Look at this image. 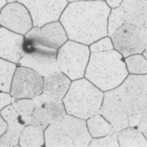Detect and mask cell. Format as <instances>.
<instances>
[{
	"label": "cell",
	"mask_w": 147,
	"mask_h": 147,
	"mask_svg": "<svg viewBox=\"0 0 147 147\" xmlns=\"http://www.w3.org/2000/svg\"><path fill=\"white\" fill-rule=\"evenodd\" d=\"M147 99V75L129 74L122 84L104 92L100 113L117 131L137 127Z\"/></svg>",
	"instance_id": "6da1fadb"
},
{
	"label": "cell",
	"mask_w": 147,
	"mask_h": 147,
	"mask_svg": "<svg viewBox=\"0 0 147 147\" xmlns=\"http://www.w3.org/2000/svg\"><path fill=\"white\" fill-rule=\"evenodd\" d=\"M111 9L102 0L69 2L59 21L69 40L90 45L108 36V18Z\"/></svg>",
	"instance_id": "7a4b0ae2"
},
{
	"label": "cell",
	"mask_w": 147,
	"mask_h": 147,
	"mask_svg": "<svg viewBox=\"0 0 147 147\" xmlns=\"http://www.w3.org/2000/svg\"><path fill=\"white\" fill-rule=\"evenodd\" d=\"M128 75L124 58L113 49L92 53L84 78L105 92L119 86Z\"/></svg>",
	"instance_id": "3957f363"
},
{
	"label": "cell",
	"mask_w": 147,
	"mask_h": 147,
	"mask_svg": "<svg viewBox=\"0 0 147 147\" xmlns=\"http://www.w3.org/2000/svg\"><path fill=\"white\" fill-rule=\"evenodd\" d=\"M104 92L86 78L72 80L62 101L66 113L87 120L100 111Z\"/></svg>",
	"instance_id": "277c9868"
},
{
	"label": "cell",
	"mask_w": 147,
	"mask_h": 147,
	"mask_svg": "<svg viewBox=\"0 0 147 147\" xmlns=\"http://www.w3.org/2000/svg\"><path fill=\"white\" fill-rule=\"evenodd\" d=\"M45 146H88L92 139L85 120L66 114L44 131Z\"/></svg>",
	"instance_id": "5b68a950"
},
{
	"label": "cell",
	"mask_w": 147,
	"mask_h": 147,
	"mask_svg": "<svg viewBox=\"0 0 147 147\" xmlns=\"http://www.w3.org/2000/svg\"><path fill=\"white\" fill-rule=\"evenodd\" d=\"M90 51L89 46L67 40L57 53V65L59 70L71 80L84 77Z\"/></svg>",
	"instance_id": "8992f818"
},
{
	"label": "cell",
	"mask_w": 147,
	"mask_h": 147,
	"mask_svg": "<svg viewBox=\"0 0 147 147\" xmlns=\"http://www.w3.org/2000/svg\"><path fill=\"white\" fill-rule=\"evenodd\" d=\"M22 49L24 54L17 65L32 69L43 77L59 70L56 61L57 49L37 44L25 37Z\"/></svg>",
	"instance_id": "52a82bcc"
},
{
	"label": "cell",
	"mask_w": 147,
	"mask_h": 147,
	"mask_svg": "<svg viewBox=\"0 0 147 147\" xmlns=\"http://www.w3.org/2000/svg\"><path fill=\"white\" fill-rule=\"evenodd\" d=\"M114 49L125 58L136 54H143L146 49L147 37L144 29L125 23L111 35Z\"/></svg>",
	"instance_id": "ba28073f"
},
{
	"label": "cell",
	"mask_w": 147,
	"mask_h": 147,
	"mask_svg": "<svg viewBox=\"0 0 147 147\" xmlns=\"http://www.w3.org/2000/svg\"><path fill=\"white\" fill-rule=\"evenodd\" d=\"M43 77L29 67L17 65L10 94L15 99H34L42 93Z\"/></svg>",
	"instance_id": "9c48e42d"
},
{
	"label": "cell",
	"mask_w": 147,
	"mask_h": 147,
	"mask_svg": "<svg viewBox=\"0 0 147 147\" xmlns=\"http://www.w3.org/2000/svg\"><path fill=\"white\" fill-rule=\"evenodd\" d=\"M30 12L34 27L58 21L68 0H16Z\"/></svg>",
	"instance_id": "30bf717a"
},
{
	"label": "cell",
	"mask_w": 147,
	"mask_h": 147,
	"mask_svg": "<svg viewBox=\"0 0 147 147\" xmlns=\"http://www.w3.org/2000/svg\"><path fill=\"white\" fill-rule=\"evenodd\" d=\"M0 26L25 35L34 27L26 7L18 1L7 3L0 11Z\"/></svg>",
	"instance_id": "8fae6325"
},
{
	"label": "cell",
	"mask_w": 147,
	"mask_h": 147,
	"mask_svg": "<svg viewBox=\"0 0 147 147\" xmlns=\"http://www.w3.org/2000/svg\"><path fill=\"white\" fill-rule=\"evenodd\" d=\"M24 37L37 44L57 50L68 40L64 28L59 20L47 23L41 27H33Z\"/></svg>",
	"instance_id": "7c38bea8"
},
{
	"label": "cell",
	"mask_w": 147,
	"mask_h": 147,
	"mask_svg": "<svg viewBox=\"0 0 147 147\" xmlns=\"http://www.w3.org/2000/svg\"><path fill=\"white\" fill-rule=\"evenodd\" d=\"M24 35L0 26V58L17 64L24 56Z\"/></svg>",
	"instance_id": "4fadbf2b"
},
{
	"label": "cell",
	"mask_w": 147,
	"mask_h": 147,
	"mask_svg": "<svg viewBox=\"0 0 147 147\" xmlns=\"http://www.w3.org/2000/svg\"><path fill=\"white\" fill-rule=\"evenodd\" d=\"M0 115L7 124L6 131L0 137V146H19V137L24 123L12 105L0 111Z\"/></svg>",
	"instance_id": "5bb4252c"
},
{
	"label": "cell",
	"mask_w": 147,
	"mask_h": 147,
	"mask_svg": "<svg viewBox=\"0 0 147 147\" xmlns=\"http://www.w3.org/2000/svg\"><path fill=\"white\" fill-rule=\"evenodd\" d=\"M123 24L144 29L147 19V0H123L117 8Z\"/></svg>",
	"instance_id": "9a60e30c"
},
{
	"label": "cell",
	"mask_w": 147,
	"mask_h": 147,
	"mask_svg": "<svg viewBox=\"0 0 147 147\" xmlns=\"http://www.w3.org/2000/svg\"><path fill=\"white\" fill-rule=\"evenodd\" d=\"M72 80L60 70L43 77L42 93L52 98L62 100L67 94Z\"/></svg>",
	"instance_id": "2e32d148"
},
{
	"label": "cell",
	"mask_w": 147,
	"mask_h": 147,
	"mask_svg": "<svg viewBox=\"0 0 147 147\" xmlns=\"http://www.w3.org/2000/svg\"><path fill=\"white\" fill-rule=\"evenodd\" d=\"M86 122L88 130L92 138H98L117 132L111 123L100 113L88 118Z\"/></svg>",
	"instance_id": "e0dca14e"
},
{
	"label": "cell",
	"mask_w": 147,
	"mask_h": 147,
	"mask_svg": "<svg viewBox=\"0 0 147 147\" xmlns=\"http://www.w3.org/2000/svg\"><path fill=\"white\" fill-rule=\"evenodd\" d=\"M119 146H147V140L137 127H127L117 131Z\"/></svg>",
	"instance_id": "ac0fdd59"
},
{
	"label": "cell",
	"mask_w": 147,
	"mask_h": 147,
	"mask_svg": "<svg viewBox=\"0 0 147 147\" xmlns=\"http://www.w3.org/2000/svg\"><path fill=\"white\" fill-rule=\"evenodd\" d=\"M44 130L29 124L24 127L19 137V146H45Z\"/></svg>",
	"instance_id": "d6986e66"
},
{
	"label": "cell",
	"mask_w": 147,
	"mask_h": 147,
	"mask_svg": "<svg viewBox=\"0 0 147 147\" xmlns=\"http://www.w3.org/2000/svg\"><path fill=\"white\" fill-rule=\"evenodd\" d=\"M17 65L0 58V91L10 92L11 82Z\"/></svg>",
	"instance_id": "ffe728a7"
},
{
	"label": "cell",
	"mask_w": 147,
	"mask_h": 147,
	"mask_svg": "<svg viewBox=\"0 0 147 147\" xmlns=\"http://www.w3.org/2000/svg\"><path fill=\"white\" fill-rule=\"evenodd\" d=\"M129 74L135 75H147V60L143 54H136L124 58Z\"/></svg>",
	"instance_id": "44dd1931"
},
{
	"label": "cell",
	"mask_w": 147,
	"mask_h": 147,
	"mask_svg": "<svg viewBox=\"0 0 147 147\" xmlns=\"http://www.w3.org/2000/svg\"><path fill=\"white\" fill-rule=\"evenodd\" d=\"M12 105L26 125L30 124L31 117L35 105L33 99H16Z\"/></svg>",
	"instance_id": "7402d4cb"
},
{
	"label": "cell",
	"mask_w": 147,
	"mask_h": 147,
	"mask_svg": "<svg viewBox=\"0 0 147 147\" xmlns=\"http://www.w3.org/2000/svg\"><path fill=\"white\" fill-rule=\"evenodd\" d=\"M41 106L48 114L51 123L59 120L67 114L63 101L60 99L51 98L42 103Z\"/></svg>",
	"instance_id": "603a6c76"
},
{
	"label": "cell",
	"mask_w": 147,
	"mask_h": 147,
	"mask_svg": "<svg viewBox=\"0 0 147 147\" xmlns=\"http://www.w3.org/2000/svg\"><path fill=\"white\" fill-rule=\"evenodd\" d=\"M51 124V119L45 110L41 105L35 106L31 117L30 124L45 131Z\"/></svg>",
	"instance_id": "cb8c5ba5"
},
{
	"label": "cell",
	"mask_w": 147,
	"mask_h": 147,
	"mask_svg": "<svg viewBox=\"0 0 147 147\" xmlns=\"http://www.w3.org/2000/svg\"><path fill=\"white\" fill-rule=\"evenodd\" d=\"M88 146H119L117 131L98 138H92Z\"/></svg>",
	"instance_id": "d4e9b609"
},
{
	"label": "cell",
	"mask_w": 147,
	"mask_h": 147,
	"mask_svg": "<svg viewBox=\"0 0 147 147\" xmlns=\"http://www.w3.org/2000/svg\"><path fill=\"white\" fill-rule=\"evenodd\" d=\"M89 49L92 53H101V52L111 51V50L115 49H114V46L111 37L109 36H106L92 42L89 45Z\"/></svg>",
	"instance_id": "484cf974"
},
{
	"label": "cell",
	"mask_w": 147,
	"mask_h": 147,
	"mask_svg": "<svg viewBox=\"0 0 147 147\" xmlns=\"http://www.w3.org/2000/svg\"><path fill=\"white\" fill-rule=\"evenodd\" d=\"M15 98L12 96L10 92L0 91V111L15 101Z\"/></svg>",
	"instance_id": "4316f807"
},
{
	"label": "cell",
	"mask_w": 147,
	"mask_h": 147,
	"mask_svg": "<svg viewBox=\"0 0 147 147\" xmlns=\"http://www.w3.org/2000/svg\"><path fill=\"white\" fill-rule=\"evenodd\" d=\"M137 128L141 132H143L144 129L147 128V99Z\"/></svg>",
	"instance_id": "83f0119b"
},
{
	"label": "cell",
	"mask_w": 147,
	"mask_h": 147,
	"mask_svg": "<svg viewBox=\"0 0 147 147\" xmlns=\"http://www.w3.org/2000/svg\"><path fill=\"white\" fill-rule=\"evenodd\" d=\"M104 1L111 9H113L118 8L122 3L123 0H104Z\"/></svg>",
	"instance_id": "f1b7e54d"
},
{
	"label": "cell",
	"mask_w": 147,
	"mask_h": 147,
	"mask_svg": "<svg viewBox=\"0 0 147 147\" xmlns=\"http://www.w3.org/2000/svg\"><path fill=\"white\" fill-rule=\"evenodd\" d=\"M7 127V124L5 122V121L3 120V118L0 115V137L2 136L5 131H6Z\"/></svg>",
	"instance_id": "f546056e"
},
{
	"label": "cell",
	"mask_w": 147,
	"mask_h": 147,
	"mask_svg": "<svg viewBox=\"0 0 147 147\" xmlns=\"http://www.w3.org/2000/svg\"><path fill=\"white\" fill-rule=\"evenodd\" d=\"M7 4L6 0H0V11H1V9L3 7L4 5Z\"/></svg>",
	"instance_id": "4dcf8cb0"
},
{
	"label": "cell",
	"mask_w": 147,
	"mask_h": 147,
	"mask_svg": "<svg viewBox=\"0 0 147 147\" xmlns=\"http://www.w3.org/2000/svg\"><path fill=\"white\" fill-rule=\"evenodd\" d=\"M143 55L145 57L146 59L147 60V44H146V49L144 50V52L143 53Z\"/></svg>",
	"instance_id": "1f68e13d"
},
{
	"label": "cell",
	"mask_w": 147,
	"mask_h": 147,
	"mask_svg": "<svg viewBox=\"0 0 147 147\" xmlns=\"http://www.w3.org/2000/svg\"><path fill=\"white\" fill-rule=\"evenodd\" d=\"M143 135H144V137H145L146 139L147 140V128L144 130V131H143Z\"/></svg>",
	"instance_id": "d6a6232c"
},
{
	"label": "cell",
	"mask_w": 147,
	"mask_h": 147,
	"mask_svg": "<svg viewBox=\"0 0 147 147\" xmlns=\"http://www.w3.org/2000/svg\"><path fill=\"white\" fill-rule=\"evenodd\" d=\"M7 3H14V2L17 1L16 0H6Z\"/></svg>",
	"instance_id": "836d02e7"
},
{
	"label": "cell",
	"mask_w": 147,
	"mask_h": 147,
	"mask_svg": "<svg viewBox=\"0 0 147 147\" xmlns=\"http://www.w3.org/2000/svg\"><path fill=\"white\" fill-rule=\"evenodd\" d=\"M144 30H145V34H146V37H147V19H146V21L145 26H144Z\"/></svg>",
	"instance_id": "e575fe53"
},
{
	"label": "cell",
	"mask_w": 147,
	"mask_h": 147,
	"mask_svg": "<svg viewBox=\"0 0 147 147\" xmlns=\"http://www.w3.org/2000/svg\"><path fill=\"white\" fill-rule=\"evenodd\" d=\"M82 1V0H68V2H72V1ZM104 1V0H102Z\"/></svg>",
	"instance_id": "d590c367"
}]
</instances>
